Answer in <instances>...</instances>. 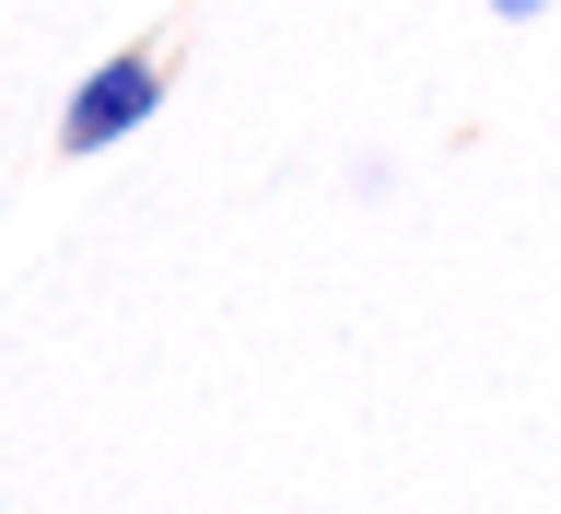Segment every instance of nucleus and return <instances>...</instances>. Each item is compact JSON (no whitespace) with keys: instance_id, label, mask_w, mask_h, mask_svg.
<instances>
[{"instance_id":"1","label":"nucleus","mask_w":561,"mask_h":514,"mask_svg":"<svg viewBox=\"0 0 561 514\" xmlns=\"http://www.w3.org/2000/svg\"><path fill=\"white\" fill-rule=\"evenodd\" d=\"M152 105H164V47H117V59H94L82 82H70L59 152H70V164H82V152H117V140L152 129Z\"/></svg>"},{"instance_id":"2","label":"nucleus","mask_w":561,"mask_h":514,"mask_svg":"<svg viewBox=\"0 0 561 514\" xmlns=\"http://www.w3.org/2000/svg\"><path fill=\"white\" fill-rule=\"evenodd\" d=\"M491 24H538V12H550V0H480Z\"/></svg>"}]
</instances>
